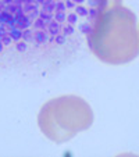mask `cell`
I'll return each mask as SVG.
<instances>
[{
  "label": "cell",
  "mask_w": 139,
  "mask_h": 157,
  "mask_svg": "<svg viewBox=\"0 0 139 157\" xmlns=\"http://www.w3.org/2000/svg\"><path fill=\"white\" fill-rule=\"evenodd\" d=\"M86 40L92 53L106 64L122 65L135 60L139 54L135 13L122 4L100 13Z\"/></svg>",
  "instance_id": "1"
},
{
  "label": "cell",
  "mask_w": 139,
  "mask_h": 157,
  "mask_svg": "<svg viewBox=\"0 0 139 157\" xmlns=\"http://www.w3.org/2000/svg\"><path fill=\"white\" fill-rule=\"evenodd\" d=\"M93 124V110L83 98L63 95L48 100L38 114V127L54 143H64Z\"/></svg>",
  "instance_id": "2"
},
{
  "label": "cell",
  "mask_w": 139,
  "mask_h": 157,
  "mask_svg": "<svg viewBox=\"0 0 139 157\" xmlns=\"http://www.w3.org/2000/svg\"><path fill=\"white\" fill-rule=\"evenodd\" d=\"M14 18H15V27L20 28V29H22V31L31 28V27H32V24H33V21L31 20V18L28 17V15L25 14L22 10H21V11H18V13H15Z\"/></svg>",
  "instance_id": "3"
},
{
  "label": "cell",
  "mask_w": 139,
  "mask_h": 157,
  "mask_svg": "<svg viewBox=\"0 0 139 157\" xmlns=\"http://www.w3.org/2000/svg\"><path fill=\"white\" fill-rule=\"evenodd\" d=\"M122 4V0H100V3L98 6V11L99 14L106 10H110L113 7H117V6H121Z\"/></svg>",
  "instance_id": "4"
},
{
  "label": "cell",
  "mask_w": 139,
  "mask_h": 157,
  "mask_svg": "<svg viewBox=\"0 0 139 157\" xmlns=\"http://www.w3.org/2000/svg\"><path fill=\"white\" fill-rule=\"evenodd\" d=\"M35 43L43 44V43H49V39H50V35H49L48 31H36L35 29Z\"/></svg>",
  "instance_id": "5"
},
{
  "label": "cell",
  "mask_w": 139,
  "mask_h": 157,
  "mask_svg": "<svg viewBox=\"0 0 139 157\" xmlns=\"http://www.w3.org/2000/svg\"><path fill=\"white\" fill-rule=\"evenodd\" d=\"M48 32L50 36H56V35H59V33H61V24L53 20L50 24L48 25Z\"/></svg>",
  "instance_id": "6"
},
{
  "label": "cell",
  "mask_w": 139,
  "mask_h": 157,
  "mask_svg": "<svg viewBox=\"0 0 139 157\" xmlns=\"http://www.w3.org/2000/svg\"><path fill=\"white\" fill-rule=\"evenodd\" d=\"M92 28H93V24H91L89 21H85V22L78 24V31H79L82 35H89V33L92 32Z\"/></svg>",
  "instance_id": "7"
},
{
  "label": "cell",
  "mask_w": 139,
  "mask_h": 157,
  "mask_svg": "<svg viewBox=\"0 0 139 157\" xmlns=\"http://www.w3.org/2000/svg\"><path fill=\"white\" fill-rule=\"evenodd\" d=\"M9 35L11 36V39H13L14 43H18V42L22 40V29H20V28H17V27L13 28V29L10 31Z\"/></svg>",
  "instance_id": "8"
},
{
  "label": "cell",
  "mask_w": 139,
  "mask_h": 157,
  "mask_svg": "<svg viewBox=\"0 0 139 157\" xmlns=\"http://www.w3.org/2000/svg\"><path fill=\"white\" fill-rule=\"evenodd\" d=\"M33 33H35V29H31V28L22 31V40H25L27 43H35V36H33Z\"/></svg>",
  "instance_id": "9"
},
{
  "label": "cell",
  "mask_w": 139,
  "mask_h": 157,
  "mask_svg": "<svg viewBox=\"0 0 139 157\" xmlns=\"http://www.w3.org/2000/svg\"><path fill=\"white\" fill-rule=\"evenodd\" d=\"M65 22H68V24H71L75 27V25L79 24V15H78L75 11L67 13V21H65Z\"/></svg>",
  "instance_id": "10"
},
{
  "label": "cell",
  "mask_w": 139,
  "mask_h": 157,
  "mask_svg": "<svg viewBox=\"0 0 139 157\" xmlns=\"http://www.w3.org/2000/svg\"><path fill=\"white\" fill-rule=\"evenodd\" d=\"M61 33L64 36H68V35H74L75 33V27L71 24H68V22H64L61 24Z\"/></svg>",
  "instance_id": "11"
},
{
  "label": "cell",
  "mask_w": 139,
  "mask_h": 157,
  "mask_svg": "<svg viewBox=\"0 0 139 157\" xmlns=\"http://www.w3.org/2000/svg\"><path fill=\"white\" fill-rule=\"evenodd\" d=\"M74 11L79 15V18H86L88 11H89V7L85 6V4H77V7L74 9Z\"/></svg>",
  "instance_id": "12"
},
{
  "label": "cell",
  "mask_w": 139,
  "mask_h": 157,
  "mask_svg": "<svg viewBox=\"0 0 139 157\" xmlns=\"http://www.w3.org/2000/svg\"><path fill=\"white\" fill-rule=\"evenodd\" d=\"M32 27H33V29H36V31H48V24H46V22H44L42 18H39V17L33 21Z\"/></svg>",
  "instance_id": "13"
},
{
  "label": "cell",
  "mask_w": 139,
  "mask_h": 157,
  "mask_svg": "<svg viewBox=\"0 0 139 157\" xmlns=\"http://www.w3.org/2000/svg\"><path fill=\"white\" fill-rule=\"evenodd\" d=\"M42 10L54 14V11H56V2H54V0H49V2H46L44 4H42Z\"/></svg>",
  "instance_id": "14"
},
{
  "label": "cell",
  "mask_w": 139,
  "mask_h": 157,
  "mask_svg": "<svg viewBox=\"0 0 139 157\" xmlns=\"http://www.w3.org/2000/svg\"><path fill=\"white\" fill-rule=\"evenodd\" d=\"M98 17H99L98 9H89L88 15H86V21H89L91 24H95V21L98 20Z\"/></svg>",
  "instance_id": "15"
},
{
  "label": "cell",
  "mask_w": 139,
  "mask_h": 157,
  "mask_svg": "<svg viewBox=\"0 0 139 157\" xmlns=\"http://www.w3.org/2000/svg\"><path fill=\"white\" fill-rule=\"evenodd\" d=\"M53 17H54V21L60 22V24H64L67 21V11H54Z\"/></svg>",
  "instance_id": "16"
},
{
  "label": "cell",
  "mask_w": 139,
  "mask_h": 157,
  "mask_svg": "<svg viewBox=\"0 0 139 157\" xmlns=\"http://www.w3.org/2000/svg\"><path fill=\"white\" fill-rule=\"evenodd\" d=\"M39 18H42V20L46 22V24H50L52 21L54 20V17H53V14L52 13H48V11H43V10H41V13H39Z\"/></svg>",
  "instance_id": "17"
},
{
  "label": "cell",
  "mask_w": 139,
  "mask_h": 157,
  "mask_svg": "<svg viewBox=\"0 0 139 157\" xmlns=\"http://www.w3.org/2000/svg\"><path fill=\"white\" fill-rule=\"evenodd\" d=\"M0 40H2V43H3L4 48H9V46H11V44H13V39H11V36H10V35L2 36V38H0Z\"/></svg>",
  "instance_id": "18"
},
{
  "label": "cell",
  "mask_w": 139,
  "mask_h": 157,
  "mask_svg": "<svg viewBox=\"0 0 139 157\" xmlns=\"http://www.w3.org/2000/svg\"><path fill=\"white\" fill-rule=\"evenodd\" d=\"M17 46H15V49H17L18 52H25L28 49V43L25 40H21V42H18V43H15Z\"/></svg>",
  "instance_id": "19"
},
{
  "label": "cell",
  "mask_w": 139,
  "mask_h": 157,
  "mask_svg": "<svg viewBox=\"0 0 139 157\" xmlns=\"http://www.w3.org/2000/svg\"><path fill=\"white\" fill-rule=\"evenodd\" d=\"M65 40H67V36H64L63 33H59V35L54 36V42H56L57 44H64Z\"/></svg>",
  "instance_id": "20"
},
{
  "label": "cell",
  "mask_w": 139,
  "mask_h": 157,
  "mask_svg": "<svg viewBox=\"0 0 139 157\" xmlns=\"http://www.w3.org/2000/svg\"><path fill=\"white\" fill-rule=\"evenodd\" d=\"M99 3H100V0H86V6L89 9H98Z\"/></svg>",
  "instance_id": "21"
},
{
  "label": "cell",
  "mask_w": 139,
  "mask_h": 157,
  "mask_svg": "<svg viewBox=\"0 0 139 157\" xmlns=\"http://www.w3.org/2000/svg\"><path fill=\"white\" fill-rule=\"evenodd\" d=\"M56 11H67L64 2H56Z\"/></svg>",
  "instance_id": "22"
},
{
  "label": "cell",
  "mask_w": 139,
  "mask_h": 157,
  "mask_svg": "<svg viewBox=\"0 0 139 157\" xmlns=\"http://www.w3.org/2000/svg\"><path fill=\"white\" fill-rule=\"evenodd\" d=\"M64 3H65V7H67V10H70V11H71V10H74L75 7H77V4H75L72 0H64Z\"/></svg>",
  "instance_id": "23"
},
{
  "label": "cell",
  "mask_w": 139,
  "mask_h": 157,
  "mask_svg": "<svg viewBox=\"0 0 139 157\" xmlns=\"http://www.w3.org/2000/svg\"><path fill=\"white\" fill-rule=\"evenodd\" d=\"M75 4H85L86 3V0H72Z\"/></svg>",
  "instance_id": "24"
},
{
  "label": "cell",
  "mask_w": 139,
  "mask_h": 157,
  "mask_svg": "<svg viewBox=\"0 0 139 157\" xmlns=\"http://www.w3.org/2000/svg\"><path fill=\"white\" fill-rule=\"evenodd\" d=\"M46 2H49V0H36V3H38V4H41V6H42V4H44V3H46Z\"/></svg>",
  "instance_id": "25"
},
{
  "label": "cell",
  "mask_w": 139,
  "mask_h": 157,
  "mask_svg": "<svg viewBox=\"0 0 139 157\" xmlns=\"http://www.w3.org/2000/svg\"><path fill=\"white\" fill-rule=\"evenodd\" d=\"M3 48H4V46H3V43H2V40H0V53L3 52Z\"/></svg>",
  "instance_id": "26"
},
{
  "label": "cell",
  "mask_w": 139,
  "mask_h": 157,
  "mask_svg": "<svg viewBox=\"0 0 139 157\" xmlns=\"http://www.w3.org/2000/svg\"><path fill=\"white\" fill-rule=\"evenodd\" d=\"M138 38H139V24H138Z\"/></svg>",
  "instance_id": "27"
},
{
  "label": "cell",
  "mask_w": 139,
  "mask_h": 157,
  "mask_svg": "<svg viewBox=\"0 0 139 157\" xmlns=\"http://www.w3.org/2000/svg\"><path fill=\"white\" fill-rule=\"evenodd\" d=\"M54 2H64V0H54Z\"/></svg>",
  "instance_id": "28"
}]
</instances>
